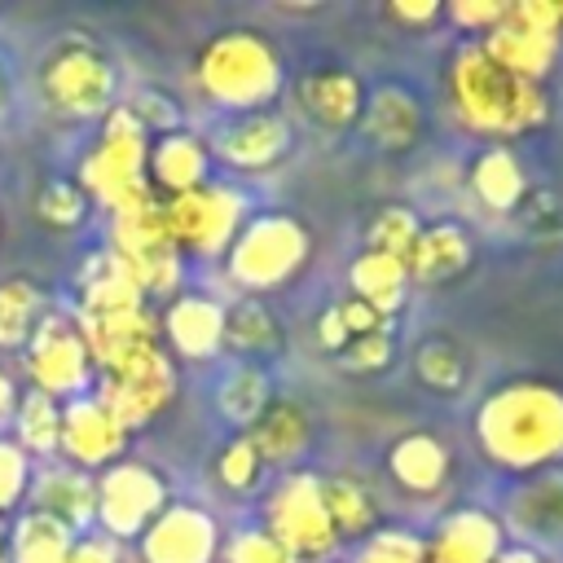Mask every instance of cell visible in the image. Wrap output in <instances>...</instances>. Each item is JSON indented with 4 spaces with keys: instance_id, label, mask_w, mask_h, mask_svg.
<instances>
[{
    "instance_id": "43",
    "label": "cell",
    "mask_w": 563,
    "mask_h": 563,
    "mask_svg": "<svg viewBox=\"0 0 563 563\" xmlns=\"http://www.w3.org/2000/svg\"><path fill=\"white\" fill-rule=\"evenodd\" d=\"M220 563H295V554L264 528H238L224 545H220Z\"/></svg>"
},
{
    "instance_id": "41",
    "label": "cell",
    "mask_w": 563,
    "mask_h": 563,
    "mask_svg": "<svg viewBox=\"0 0 563 563\" xmlns=\"http://www.w3.org/2000/svg\"><path fill=\"white\" fill-rule=\"evenodd\" d=\"M343 374L352 378H374L383 374L391 361H396V325H383V330H369V334H356L343 343L339 356H330Z\"/></svg>"
},
{
    "instance_id": "24",
    "label": "cell",
    "mask_w": 563,
    "mask_h": 563,
    "mask_svg": "<svg viewBox=\"0 0 563 563\" xmlns=\"http://www.w3.org/2000/svg\"><path fill=\"white\" fill-rule=\"evenodd\" d=\"M26 510L35 515H48L53 523L70 528L75 537L92 528L97 519V484L88 471L53 457L44 466L31 471V488H26Z\"/></svg>"
},
{
    "instance_id": "11",
    "label": "cell",
    "mask_w": 563,
    "mask_h": 563,
    "mask_svg": "<svg viewBox=\"0 0 563 563\" xmlns=\"http://www.w3.org/2000/svg\"><path fill=\"white\" fill-rule=\"evenodd\" d=\"M501 70L545 84L563 57V0H515L501 22L475 40Z\"/></svg>"
},
{
    "instance_id": "13",
    "label": "cell",
    "mask_w": 563,
    "mask_h": 563,
    "mask_svg": "<svg viewBox=\"0 0 563 563\" xmlns=\"http://www.w3.org/2000/svg\"><path fill=\"white\" fill-rule=\"evenodd\" d=\"M22 369L31 391H44L48 400L66 405L75 396H88V387L97 383V365L84 347V334L75 325L70 312H44V321L35 325V334L22 347Z\"/></svg>"
},
{
    "instance_id": "32",
    "label": "cell",
    "mask_w": 563,
    "mask_h": 563,
    "mask_svg": "<svg viewBox=\"0 0 563 563\" xmlns=\"http://www.w3.org/2000/svg\"><path fill=\"white\" fill-rule=\"evenodd\" d=\"M409 365L431 396H462L471 387V352L453 334H422L409 347Z\"/></svg>"
},
{
    "instance_id": "29",
    "label": "cell",
    "mask_w": 563,
    "mask_h": 563,
    "mask_svg": "<svg viewBox=\"0 0 563 563\" xmlns=\"http://www.w3.org/2000/svg\"><path fill=\"white\" fill-rule=\"evenodd\" d=\"M321 497H325V510H330V523L339 532V541H365L369 532H378L387 523V510H383V497L352 471H330L321 475Z\"/></svg>"
},
{
    "instance_id": "23",
    "label": "cell",
    "mask_w": 563,
    "mask_h": 563,
    "mask_svg": "<svg viewBox=\"0 0 563 563\" xmlns=\"http://www.w3.org/2000/svg\"><path fill=\"white\" fill-rule=\"evenodd\" d=\"M290 97H295V110L312 128H321V132H347L361 119L365 84L347 66H312V70H303L290 84Z\"/></svg>"
},
{
    "instance_id": "21",
    "label": "cell",
    "mask_w": 563,
    "mask_h": 563,
    "mask_svg": "<svg viewBox=\"0 0 563 563\" xmlns=\"http://www.w3.org/2000/svg\"><path fill=\"white\" fill-rule=\"evenodd\" d=\"M128 440L132 435L119 427V418L92 391L62 405V440H57L62 462L97 475V471L114 466L119 457H128Z\"/></svg>"
},
{
    "instance_id": "38",
    "label": "cell",
    "mask_w": 563,
    "mask_h": 563,
    "mask_svg": "<svg viewBox=\"0 0 563 563\" xmlns=\"http://www.w3.org/2000/svg\"><path fill=\"white\" fill-rule=\"evenodd\" d=\"M515 224L519 238L537 242V246H550V242H563V198L545 185H532L523 194V202L506 216Z\"/></svg>"
},
{
    "instance_id": "31",
    "label": "cell",
    "mask_w": 563,
    "mask_h": 563,
    "mask_svg": "<svg viewBox=\"0 0 563 563\" xmlns=\"http://www.w3.org/2000/svg\"><path fill=\"white\" fill-rule=\"evenodd\" d=\"M282 343H286V330L264 299L238 295L233 303H224V352H233V361L260 365L264 356H277Z\"/></svg>"
},
{
    "instance_id": "40",
    "label": "cell",
    "mask_w": 563,
    "mask_h": 563,
    "mask_svg": "<svg viewBox=\"0 0 563 563\" xmlns=\"http://www.w3.org/2000/svg\"><path fill=\"white\" fill-rule=\"evenodd\" d=\"M88 211H92L88 194H84L75 180H66V176L44 180L40 194H35V216H40V224H48V229H79V224L88 220Z\"/></svg>"
},
{
    "instance_id": "14",
    "label": "cell",
    "mask_w": 563,
    "mask_h": 563,
    "mask_svg": "<svg viewBox=\"0 0 563 563\" xmlns=\"http://www.w3.org/2000/svg\"><path fill=\"white\" fill-rule=\"evenodd\" d=\"M92 484H97V519H92V528L114 537L119 545L136 541L158 519V510L172 501L167 479L141 457H119L114 466L97 471Z\"/></svg>"
},
{
    "instance_id": "30",
    "label": "cell",
    "mask_w": 563,
    "mask_h": 563,
    "mask_svg": "<svg viewBox=\"0 0 563 563\" xmlns=\"http://www.w3.org/2000/svg\"><path fill=\"white\" fill-rule=\"evenodd\" d=\"M409 268L396 255L383 251H356L347 264V295L361 299L365 308H374L378 317L396 321V312L409 303Z\"/></svg>"
},
{
    "instance_id": "4",
    "label": "cell",
    "mask_w": 563,
    "mask_h": 563,
    "mask_svg": "<svg viewBox=\"0 0 563 563\" xmlns=\"http://www.w3.org/2000/svg\"><path fill=\"white\" fill-rule=\"evenodd\" d=\"M194 88L220 114L277 110L286 92L282 48L260 26H224L194 57Z\"/></svg>"
},
{
    "instance_id": "49",
    "label": "cell",
    "mask_w": 563,
    "mask_h": 563,
    "mask_svg": "<svg viewBox=\"0 0 563 563\" xmlns=\"http://www.w3.org/2000/svg\"><path fill=\"white\" fill-rule=\"evenodd\" d=\"M13 110V70H9V57L0 53V123L9 119Z\"/></svg>"
},
{
    "instance_id": "20",
    "label": "cell",
    "mask_w": 563,
    "mask_h": 563,
    "mask_svg": "<svg viewBox=\"0 0 563 563\" xmlns=\"http://www.w3.org/2000/svg\"><path fill=\"white\" fill-rule=\"evenodd\" d=\"M506 528L488 506H449L431 532H422V563H497L506 550Z\"/></svg>"
},
{
    "instance_id": "27",
    "label": "cell",
    "mask_w": 563,
    "mask_h": 563,
    "mask_svg": "<svg viewBox=\"0 0 563 563\" xmlns=\"http://www.w3.org/2000/svg\"><path fill=\"white\" fill-rule=\"evenodd\" d=\"M211 150L207 136L176 128L163 136H150V154H145V185L154 189V198H176L189 194L198 185L211 180Z\"/></svg>"
},
{
    "instance_id": "22",
    "label": "cell",
    "mask_w": 563,
    "mask_h": 563,
    "mask_svg": "<svg viewBox=\"0 0 563 563\" xmlns=\"http://www.w3.org/2000/svg\"><path fill=\"white\" fill-rule=\"evenodd\" d=\"M356 132L378 150V154H409L422 145L427 132V110L422 97L409 84H378L365 92Z\"/></svg>"
},
{
    "instance_id": "45",
    "label": "cell",
    "mask_w": 563,
    "mask_h": 563,
    "mask_svg": "<svg viewBox=\"0 0 563 563\" xmlns=\"http://www.w3.org/2000/svg\"><path fill=\"white\" fill-rule=\"evenodd\" d=\"M31 471H35V462H31L9 435H0V515L18 510V506L26 501Z\"/></svg>"
},
{
    "instance_id": "19",
    "label": "cell",
    "mask_w": 563,
    "mask_h": 563,
    "mask_svg": "<svg viewBox=\"0 0 563 563\" xmlns=\"http://www.w3.org/2000/svg\"><path fill=\"white\" fill-rule=\"evenodd\" d=\"M383 471H387V484H391L400 497L435 501V497H444L449 484H453V449H449L444 435H435L431 427H409V431H400V435L387 444Z\"/></svg>"
},
{
    "instance_id": "6",
    "label": "cell",
    "mask_w": 563,
    "mask_h": 563,
    "mask_svg": "<svg viewBox=\"0 0 563 563\" xmlns=\"http://www.w3.org/2000/svg\"><path fill=\"white\" fill-rule=\"evenodd\" d=\"M308 260H312V233L295 211L282 207L251 211L224 251V282L246 299H264L286 290L308 268Z\"/></svg>"
},
{
    "instance_id": "15",
    "label": "cell",
    "mask_w": 563,
    "mask_h": 563,
    "mask_svg": "<svg viewBox=\"0 0 563 563\" xmlns=\"http://www.w3.org/2000/svg\"><path fill=\"white\" fill-rule=\"evenodd\" d=\"M211 163L238 176H264L295 150V123L286 110H255V114H224L207 136Z\"/></svg>"
},
{
    "instance_id": "5",
    "label": "cell",
    "mask_w": 563,
    "mask_h": 563,
    "mask_svg": "<svg viewBox=\"0 0 563 563\" xmlns=\"http://www.w3.org/2000/svg\"><path fill=\"white\" fill-rule=\"evenodd\" d=\"M40 106L66 123H101L119 106V66L84 31L57 35L35 66Z\"/></svg>"
},
{
    "instance_id": "8",
    "label": "cell",
    "mask_w": 563,
    "mask_h": 563,
    "mask_svg": "<svg viewBox=\"0 0 563 563\" xmlns=\"http://www.w3.org/2000/svg\"><path fill=\"white\" fill-rule=\"evenodd\" d=\"M106 251L150 303H167L172 295L185 290V260L167 238L163 202L154 194L123 207V211H110Z\"/></svg>"
},
{
    "instance_id": "37",
    "label": "cell",
    "mask_w": 563,
    "mask_h": 563,
    "mask_svg": "<svg viewBox=\"0 0 563 563\" xmlns=\"http://www.w3.org/2000/svg\"><path fill=\"white\" fill-rule=\"evenodd\" d=\"M418 233H422V216L409 202H383L369 211V220L361 229V242H365L361 251H383V255L409 260Z\"/></svg>"
},
{
    "instance_id": "7",
    "label": "cell",
    "mask_w": 563,
    "mask_h": 563,
    "mask_svg": "<svg viewBox=\"0 0 563 563\" xmlns=\"http://www.w3.org/2000/svg\"><path fill=\"white\" fill-rule=\"evenodd\" d=\"M145 154H150V132L123 106H114L101 119L97 141L84 150V158H79V167H75L70 180L106 216L110 211H123V207H132V202H141V198L154 194L145 185Z\"/></svg>"
},
{
    "instance_id": "42",
    "label": "cell",
    "mask_w": 563,
    "mask_h": 563,
    "mask_svg": "<svg viewBox=\"0 0 563 563\" xmlns=\"http://www.w3.org/2000/svg\"><path fill=\"white\" fill-rule=\"evenodd\" d=\"M352 563H422V532L409 523H383L365 541H356Z\"/></svg>"
},
{
    "instance_id": "46",
    "label": "cell",
    "mask_w": 563,
    "mask_h": 563,
    "mask_svg": "<svg viewBox=\"0 0 563 563\" xmlns=\"http://www.w3.org/2000/svg\"><path fill=\"white\" fill-rule=\"evenodd\" d=\"M506 13V0H457V4H444V18L466 35V40H479L488 35Z\"/></svg>"
},
{
    "instance_id": "51",
    "label": "cell",
    "mask_w": 563,
    "mask_h": 563,
    "mask_svg": "<svg viewBox=\"0 0 563 563\" xmlns=\"http://www.w3.org/2000/svg\"><path fill=\"white\" fill-rule=\"evenodd\" d=\"M497 563H550V559H545V554H537V550H523V545H506Z\"/></svg>"
},
{
    "instance_id": "33",
    "label": "cell",
    "mask_w": 563,
    "mask_h": 563,
    "mask_svg": "<svg viewBox=\"0 0 563 563\" xmlns=\"http://www.w3.org/2000/svg\"><path fill=\"white\" fill-rule=\"evenodd\" d=\"M273 396H277V391H273L264 365H255V361H233V365L220 374V383H216V413H220L233 431H246V427L264 413V405H268Z\"/></svg>"
},
{
    "instance_id": "3",
    "label": "cell",
    "mask_w": 563,
    "mask_h": 563,
    "mask_svg": "<svg viewBox=\"0 0 563 563\" xmlns=\"http://www.w3.org/2000/svg\"><path fill=\"white\" fill-rule=\"evenodd\" d=\"M75 325L97 369H110L145 347H158V308L132 286V277L110 260V251H92L79 268V303Z\"/></svg>"
},
{
    "instance_id": "16",
    "label": "cell",
    "mask_w": 563,
    "mask_h": 563,
    "mask_svg": "<svg viewBox=\"0 0 563 563\" xmlns=\"http://www.w3.org/2000/svg\"><path fill=\"white\" fill-rule=\"evenodd\" d=\"M224 528L198 501H167L158 519L136 537L141 563H220Z\"/></svg>"
},
{
    "instance_id": "36",
    "label": "cell",
    "mask_w": 563,
    "mask_h": 563,
    "mask_svg": "<svg viewBox=\"0 0 563 563\" xmlns=\"http://www.w3.org/2000/svg\"><path fill=\"white\" fill-rule=\"evenodd\" d=\"M75 532L53 523L48 515L18 510V523L9 528V563H66Z\"/></svg>"
},
{
    "instance_id": "47",
    "label": "cell",
    "mask_w": 563,
    "mask_h": 563,
    "mask_svg": "<svg viewBox=\"0 0 563 563\" xmlns=\"http://www.w3.org/2000/svg\"><path fill=\"white\" fill-rule=\"evenodd\" d=\"M66 563H123V545H119L114 537L88 528V532H79V537L70 541V559H66Z\"/></svg>"
},
{
    "instance_id": "35",
    "label": "cell",
    "mask_w": 563,
    "mask_h": 563,
    "mask_svg": "<svg viewBox=\"0 0 563 563\" xmlns=\"http://www.w3.org/2000/svg\"><path fill=\"white\" fill-rule=\"evenodd\" d=\"M9 427H13V444L35 462V457H57V440H62V405L48 400L44 391H22L13 400V413H9Z\"/></svg>"
},
{
    "instance_id": "9",
    "label": "cell",
    "mask_w": 563,
    "mask_h": 563,
    "mask_svg": "<svg viewBox=\"0 0 563 563\" xmlns=\"http://www.w3.org/2000/svg\"><path fill=\"white\" fill-rule=\"evenodd\" d=\"M158 202H163L167 238L180 251V260H224L229 242L251 216L246 189L229 176H211L207 185L176 198H158Z\"/></svg>"
},
{
    "instance_id": "50",
    "label": "cell",
    "mask_w": 563,
    "mask_h": 563,
    "mask_svg": "<svg viewBox=\"0 0 563 563\" xmlns=\"http://www.w3.org/2000/svg\"><path fill=\"white\" fill-rule=\"evenodd\" d=\"M13 400H18V387H13V378H9V374H4V365H0V422H9Z\"/></svg>"
},
{
    "instance_id": "26",
    "label": "cell",
    "mask_w": 563,
    "mask_h": 563,
    "mask_svg": "<svg viewBox=\"0 0 563 563\" xmlns=\"http://www.w3.org/2000/svg\"><path fill=\"white\" fill-rule=\"evenodd\" d=\"M475 264V238L462 220H422V233L405 260L409 268V286H422V290H440V286H453L457 277H466Z\"/></svg>"
},
{
    "instance_id": "25",
    "label": "cell",
    "mask_w": 563,
    "mask_h": 563,
    "mask_svg": "<svg viewBox=\"0 0 563 563\" xmlns=\"http://www.w3.org/2000/svg\"><path fill=\"white\" fill-rule=\"evenodd\" d=\"M242 435L255 444L260 462L277 466V475H282V471L303 466V457H308V449L317 440V418L299 396H273L264 405V413Z\"/></svg>"
},
{
    "instance_id": "1",
    "label": "cell",
    "mask_w": 563,
    "mask_h": 563,
    "mask_svg": "<svg viewBox=\"0 0 563 563\" xmlns=\"http://www.w3.org/2000/svg\"><path fill=\"white\" fill-rule=\"evenodd\" d=\"M479 457L510 475L563 466V387L550 378H506L471 413Z\"/></svg>"
},
{
    "instance_id": "28",
    "label": "cell",
    "mask_w": 563,
    "mask_h": 563,
    "mask_svg": "<svg viewBox=\"0 0 563 563\" xmlns=\"http://www.w3.org/2000/svg\"><path fill=\"white\" fill-rule=\"evenodd\" d=\"M466 194L488 211V216H510L519 202H523V194L532 189V180H528V167H523V158L515 154V145H484L475 158H471V167H466Z\"/></svg>"
},
{
    "instance_id": "12",
    "label": "cell",
    "mask_w": 563,
    "mask_h": 563,
    "mask_svg": "<svg viewBox=\"0 0 563 563\" xmlns=\"http://www.w3.org/2000/svg\"><path fill=\"white\" fill-rule=\"evenodd\" d=\"M176 387H180L176 361H172V356L163 352V343H158V347H145V352H136V356H128V361H119V365H110V369H97L92 396H97V400L119 418V427L132 435V431L154 427V422L172 409Z\"/></svg>"
},
{
    "instance_id": "2",
    "label": "cell",
    "mask_w": 563,
    "mask_h": 563,
    "mask_svg": "<svg viewBox=\"0 0 563 563\" xmlns=\"http://www.w3.org/2000/svg\"><path fill=\"white\" fill-rule=\"evenodd\" d=\"M444 101L449 114L488 145H510L550 123L545 84H528L501 70L475 40H462L444 62Z\"/></svg>"
},
{
    "instance_id": "18",
    "label": "cell",
    "mask_w": 563,
    "mask_h": 563,
    "mask_svg": "<svg viewBox=\"0 0 563 563\" xmlns=\"http://www.w3.org/2000/svg\"><path fill=\"white\" fill-rule=\"evenodd\" d=\"M158 343L172 361H216L224 352V299L180 290L158 308Z\"/></svg>"
},
{
    "instance_id": "44",
    "label": "cell",
    "mask_w": 563,
    "mask_h": 563,
    "mask_svg": "<svg viewBox=\"0 0 563 563\" xmlns=\"http://www.w3.org/2000/svg\"><path fill=\"white\" fill-rule=\"evenodd\" d=\"M150 136H163V132H176V128H185V114H180V106H176V97H167L163 88H136L128 101H119Z\"/></svg>"
},
{
    "instance_id": "10",
    "label": "cell",
    "mask_w": 563,
    "mask_h": 563,
    "mask_svg": "<svg viewBox=\"0 0 563 563\" xmlns=\"http://www.w3.org/2000/svg\"><path fill=\"white\" fill-rule=\"evenodd\" d=\"M264 528L295 554V563H330L339 554V532L321 497V471H282L264 493Z\"/></svg>"
},
{
    "instance_id": "34",
    "label": "cell",
    "mask_w": 563,
    "mask_h": 563,
    "mask_svg": "<svg viewBox=\"0 0 563 563\" xmlns=\"http://www.w3.org/2000/svg\"><path fill=\"white\" fill-rule=\"evenodd\" d=\"M48 312V295L40 290L35 277L9 273L0 277V352H22L35 325Z\"/></svg>"
},
{
    "instance_id": "48",
    "label": "cell",
    "mask_w": 563,
    "mask_h": 563,
    "mask_svg": "<svg viewBox=\"0 0 563 563\" xmlns=\"http://www.w3.org/2000/svg\"><path fill=\"white\" fill-rule=\"evenodd\" d=\"M383 18H387V22H396V26L422 31V26H431V22H440V18H444V4H440V0H396V4H387V9H383Z\"/></svg>"
},
{
    "instance_id": "39",
    "label": "cell",
    "mask_w": 563,
    "mask_h": 563,
    "mask_svg": "<svg viewBox=\"0 0 563 563\" xmlns=\"http://www.w3.org/2000/svg\"><path fill=\"white\" fill-rule=\"evenodd\" d=\"M264 462H260V453H255V444L242 435V431H233L224 444H220V453H216V462H211V475H216V484L224 488V493H233V497H246V493H255L260 484H264Z\"/></svg>"
},
{
    "instance_id": "17",
    "label": "cell",
    "mask_w": 563,
    "mask_h": 563,
    "mask_svg": "<svg viewBox=\"0 0 563 563\" xmlns=\"http://www.w3.org/2000/svg\"><path fill=\"white\" fill-rule=\"evenodd\" d=\"M506 537L523 550H559L563 545V466H545L532 475H519V484L506 493L497 510Z\"/></svg>"
},
{
    "instance_id": "52",
    "label": "cell",
    "mask_w": 563,
    "mask_h": 563,
    "mask_svg": "<svg viewBox=\"0 0 563 563\" xmlns=\"http://www.w3.org/2000/svg\"><path fill=\"white\" fill-rule=\"evenodd\" d=\"M0 563H9V528L0 523Z\"/></svg>"
}]
</instances>
